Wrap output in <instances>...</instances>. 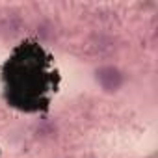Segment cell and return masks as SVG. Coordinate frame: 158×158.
<instances>
[{
	"instance_id": "6da1fadb",
	"label": "cell",
	"mask_w": 158,
	"mask_h": 158,
	"mask_svg": "<svg viewBox=\"0 0 158 158\" xmlns=\"http://www.w3.org/2000/svg\"><path fill=\"white\" fill-rule=\"evenodd\" d=\"M95 78L99 86L106 91V93H114L117 89H121L123 82H125V76L121 73V69H117L115 65H102L95 71Z\"/></svg>"
}]
</instances>
